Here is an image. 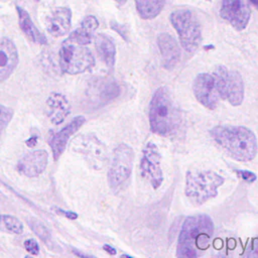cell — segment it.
Instances as JSON below:
<instances>
[{
  "instance_id": "cell-1",
  "label": "cell",
  "mask_w": 258,
  "mask_h": 258,
  "mask_svg": "<svg viewBox=\"0 0 258 258\" xmlns=\"http://www.w3.org/2000/svg\"><path fill=\"white\" fill-rule=\"evenodd\" d=\"M215 142L235 160L246 162L255 158L258 150L254 132L245 126L219 125L210 130Z\"/></svg>"
},
{
  "instance_id": "cell-2",
  "label": "cell",
  "mask_w": 258,
  "mask_h": 258,
  "mask_svg": "<svg viewBox=\"0 0 258 258\" xmlns=\"http://www.w3.org/2000/svg\"><path fill=\"white\" fill-rule=\"evenodd\" d=\"M148 118L153 133L167 137L176 132L181 122V112L167 87H159L153 93Z\"/></svg>"
},
{
  "instance_id": "cell-3",
  "label": "cell",
  "mask_w": 258,
  "mask_h": 258,
  "mask_svg": "<svg viewBox=\"0 0 258 258\" xmlns=\"http://www.w3.org/2000/svg\"><path fill=\"white\" fill-rule=\"evenodd\" d=\"M214 234V223L210 216L202 214L185 218L182 223L176 246L179 257H197L199 251L210 246Z\"/></svg>"
},
{
  "instance_id": "cell-4",
  "label": "cell",
  "mask_w": 258,
  "mask_h": 258,
  "mask_svg": "<svg viewBox=\"0 0 258 258\" xmlns=\"http://www.w3.org/2000/svg\"><path fill=\"white\" fill-rule=\"evenodd\" d=\"M225 178L213 170L187 171L184 194L194 205H203L218 195Z\"/></svg>"
},
{
  "instance_id": "cell-5",
  "label": "cell",
  "mask_w": 258,
  "mask_h": 258,
  "mask_svg": "<svg viewBox=\"0 0 258 258\" xmlns=\"http://www.w3.org/2000/svg\"><path fill=\"white\" fill-rule=\"evenodd\" d=\"M171 25L178 34L181 47L189 52H195L202 41V28L196 14L186 8H179L169 16Z\"/></svg>"
},
{
  "instance_id": "cell-6",
  "label": "cell",
  "mask_w": 258,
  "mask_h": 258,
  "mask_svg": "<svg viewBox=\"0 0 258 258\" xmlns=\"http://www.w3.org/2000/svg\"><path fill=\"white\" fill-rule=\"evenodd\" d=\"M95 63L92 51L77 42L71 35L61 43L59 49V67L61 72L78 75L91 69Z\"/></svg>"
},
{
  "instance_id": "cell-7",
  "label": "cell",
  "mask_w": 258,
  "mask_h": 258,
  "mask_svg": "<svg viewBox=\"0 0 258 258\" xmlns=\"http://www.w3.org/2000/svg\"><path fill=\"white\" fill-rule=\"evenodd\" d=\"M212 74L220 98L227 100L232 106H240L244 100V82L240 73L221 64Z\"/></svg>"
},
{
  "instance_id": "cell-8",
  "label": "cell",
  "mask_w": 258,
  "mask_h": 258,
  "mask_svg": "<svg viewBox=\"0 0 258 258\" xmlns=\"http://www.w3.org/2000/svg\"><path fill=\"white\" fill-rule=\"evenodd\" d=\"M134 151L126 143H120L113 152L108 170V182L112 189H119L130 177L133 169Z\"/></svg>"
},
{
  "instance_id": "cell-9",
  "label": "cell",
  "mask_w": 258,
  "mask_h": 258,
  "mask_svg": "<svg viewBox=\"0 0 258 258\" xmlns=\"http://www.w3.org/2000/svg\"><path fill=\"white\" fill-rule=\"evenodd\" d=\"M72 149L82 154L95 169L103 168L107 161V148L96 136L85 134L74 139Z\"/></svg>"
},
{
  "instance_id": "cell-10",
  "label": "cell",
  "mask_w": 258,
  "mask_h": 258,
  "mask_svg": "<svg viewBox=\"0 0 258 258\" xmlns=\"http://www.w3.org/2000/svg\"><path fill=\"white\" fill-rule=\"evenodd\" d=\"M140 173L153 188H158L163 181L161 169V154L155 143L147 142L142 150L140 160Z\"/></svg>"
},
{
  "instance_id": "cell-11",
  "label": "cell",
  "mask_w": 258,
  "mask_h": 258,
  "mask_svg": "<svg viewBox=\"0 0 258 258\" xmlns=\"http://www.w3.org/2000/svg\"><path fill=\"white\" fill-rule=\"evenodd\" d=\"M220 16L237 31H242L250 21V5L245 0H222Z\"/></svg>"
},
{
  "instance_id": "cell-12",
  "label": "cell",
  "mask_w": 258,
  "mask_h": 258,
  "mask_svg": "<svg viewBox=\"0 0 258 258\" xmlns=\"http://www.w3.org/2000/svg\"><path fill=\"white\" fill-rule=\"evenodd\" d=\"M192 92L198 102L207 109L214 110L219 103V94L216 87V82L213 74H199L192 84Z\"/></svg>"
},
{
  "instance_id": "cell-13",
  "label": "cell",
  "mask_w": 258,
  "mask_h": 258,
  "mask_svg": "<svg viewBox=\"0 0 258 258\" xmlns=\"http://www.w3.org/2000/svg\"><path fill=\"white\" fill-rule=\"evenodd\" d=\"M86 119L84 116H76L69 124L50 136L48 144L51 148L54 161L58 160L60 155L63 153L71 136H73L84 125Z\"/></svg>"
},
{
  "instance_id": "cell-14",
  "label": "cell",
  "mask_w": 258,
  "mask_h": 258,
  "mask_svg": "<svg viewBox=\"0 0 258 258\" xmlns=\"http://www.w3.org/2000/svg\"><path fill=\"white\" fill-rule=\"evenodd\" d=\"M48 153L44 149H37L26 153L17 163V170L27 177L40 175L46 168Z\"/></svg>"
},
{
  "instance_id": "cell-15",
  "label": "cell",
  "mask_w": 258,
  "mask_h": 258,
  "mask_svg": "<svg viewBox=\"0 0 258 258\" xmlns=\"http://www.w3.org/2000/svg\"><path fill=\"white\" fill-rule=\"evenodd\" d=\"M18 64V51L8 37H0V84L5 82Z\"/></svg>"
},
{
  "instance_id": "cell-16",
  "label": "cell",
  "mask_w": 258,
  "mask_h": 258,
  "mask_svg": "<svg viewBox=\"0 0 258 258\" xmlns=\"http://www.w3.org/2000/svg\"><path fill=\"white\" fill-rule=\"evenodd\" d=\"M157 45L162 57V64L166 70H172L180 58V48L176 39L166 33H160L157 36Z\"/></svg>"
},
{
  "instance_id": "cell-17",
  "label": "cell",
  "mask_w": 258,
  "mask_h": 258,
  "mask_svg": "<svg viewBox=\"0 0 258 258\" xmlns=\"http://www.w3.org/2000/svg\"><path fill=\"white\" fill-rule=\"evenodd\" d=\"M46 115L50 122L58 125L64 121L71 112V105L64 95L61 93H51L45 102Z\"/></svg>"
},
{
  "instance_id": "cell-18",
  "label": "cell",
  "mask_w": 258,
  "mask_h": 258,
  "mask_svg": "<svg viewBox=\"0 0 258 258\" xmlns=\"http://www.w3.org/2000/svg\"><path fill=\"white\" fill-rule=\"evenodd\" d=\"M72 10L69 7H57L53 10L47 21V31L54 37L67 34L71 28Z\"/></svg>"
},
{
  "instance_id": "cell-19",
  "label": "cell",
  "mask_w": 258,
  "mask_h": 258,
  "mask_svg": "<svg viewBox=\"0 0 258 258\" xmlns=\"http://www.w3.org/2000/svg\"><path fill=\"white\" fill-rule=\"evenodd\" d=\"M16 10L18 13L19 27L21 31L26 35V37L32 42H35L38 44H46L47 43L46 36L42 32H40L38 28L34 25L28 12L19 6H16Z\"/></svg>"
},
{
  "instance_id": "cell-20",
  "label": "cell",
  "mask_w": 258,
  "mask_h": 258,
  "mask_svg": "<svg viewBox=\"0 0 258 258\" xmlns=\"http://www.w3.org/2000/svg\"><path fill=\"white\" fill-rule=\"evenodd\" d=\"M94 40L99 57L108 68L112 69L116 59V46L113 39L106 34L100 33L94 37Z\"/></svg>"
},
{
  "instance_id": "cell-21",
  "label": "cell",
  "mask_w": 258,
  "mask_h": 258,
  "mask_svg": "<svg viewBox=\"0 0 258 258\" xmlns=\"http://www.w3.org/2000/svg\"><path fill=\"white\" fill-rule=\"evenodd\" d=\"M98 26L99 21L97 18L94 15H88L82 20L81 26L71 33V36L77 42L83 45H87L93 39L94 31L98 28Z\"/></svg>"
},
{
  "instance_id": "cell-22",
  "label": "cell",
  "mask_w": 258,
  "mask_h": 258,
  "mask_svg": "<svg viewBox=\"0 0 258 258\" xmlns=\"http://www.w3.org/2000/svg\"><path fill=\"white\" fill-rule=\"evenodd\" d=\"M165 0H135L136 11L142 19L155 18L163 9Z\"/></svg>"
},
{
  "instance_id": "cell-23",
  "label": "cell",
  "mask_w": 258,
  "mask_h": 258,
  "mask_svg": "<svg viewBox=\"0 0 258 258\" xmlns=\"http://www.w3.org/2000/svg\"><path fill=\"white\" fill-rule=\"evenodd\" d=\"M0 224L3 226V228L16 235H20L23 232V224L22 222L11 215H0Z\"/></svg>"
},
{
  "instance_id": "cell-24",
  "label": "cell",
  "mask_w": 258,
  "mask_h": 258,
  "mask_svg": "<svg viewBox=\"0 0 258 258\" xmlns=\"http://www.w3.org/2000/svg\"><path fill=\"white\" fill-rule=\"evenodd\" d=\"M27 223H28L29 228L36 234V236L38 238H40L45 243L50 242V239H51L50 232L48 231V229L46 228V226L43 223H41L40 221H38L37 219H34V218H29L27 220Z\"/></svg>"
},
{
  "instance_id": "cell-25",
  "label": "cell",
  "mask_w": 258,
  "mask_h": 258,
  "mask_svg": "<svg viewBox=\"0 0 258 258\" xmlns=\"http://www.w3.org/2000/svg\"><path fill=\"white\" fill-rule=\"evenodd\" d=\"M13 117V110L0 104V134L8 126Z\"/></svg>"
},
{
  "instance_id": "cell-26",
  "label": "cell",
  "mask_w": 258,
  "mask_h": 258,
  "mask_svg": "<svg viewBox=\"0 0 258 258\" xmlns=\"http://www.w3.org/2000/svg\"><path fill=\"white\" fill-rule=\"evenodd\" d=\"M24 248L31 255H38L39 253L38 243L34 239H27L26 241H24Z\"/></svg>"
},
{
  "instance_id": "cell-27",
  "label": "cell",
  "mask_w": 258,
  "mask_h": 258,
  "mask_svg": "<svg viewBox=\"0 0 258 258\" xmlns=\"http://www.w3.org/2000/svg\"><path fill=\"white\" fill-rule=\"evenodd\" d=\"M237 173H238V175H239L242 179H244V180L247 181V182H253V181H255V180L257 179V175H256L254 172L250 171V170L238 169V170H237Z\"/></svg>"
},
{
  "instance_id": "cell-28",
  "label": "cell",
  "mask_w": 258,
  "mask_h": 258,
  "mask_svg": "<svg viewBox=\"0 0 258 258\" xmlns=\"http://www.w3.org/2000/svg\"><path fill=\"white\" fill-rule=\"evenodd\" d=\"M111 28L112 29H114L115 31H117L125 40L127 39V36H126V30H125V28L123 27V26H121V24H119V23H116L115 21H111Z\"/></svg>"
},
{
  "instance_id": "cell-29",
  "label": "cell",
  "mask_w": 258,
  "mask_h": 258,
  "mask_svg": "<svg viewBox=\"0 0 258 258\" xmlns=\"http://www.w3.org/2000/svg\"><path fill=\"white\" fill-rule=\"evenodd\" d=\"M55 212L60 214V215H63L66 216V218L70 219V220H76L78 218V214L75 213V212H71V211H64L62 209H59V208H55Z\"/></svg>"
},
{
  "instance_id": "cell-30",
  "label": "cell",
  "mask_w": 258,
  "mask_h": 258,
  "mask_svg": "<svg viewBox=\"0 0 258 258\" xmlns=\"http://www.w3.org/2000/svg\"><path fill=\"white\" fill-rule=\"evenodd\" d=\"M103 248H104V250H105L106 252H108L110 255H115V254H116V250H115V248H113L112 246H110V245H108V244L104 245V246H103Z\"/></svg>"
},
{
  "instance_id": "cell-31",
  "label": "cell",
  "mask_w": 258,
  "mask_h": 258,
  "mask_svg": "<svg viewBox=\"0 0 258 258\" xmlns=\"http://www.w3.org/2000/svg\"><path fill=\"white\" fill-rule=\"evenodd\" d=\"M36 140H37V137H31L29 138L27 141H26V144L31 147V146H34L36 144Z\"/></svg>"
},
{
  "instance_id": "cell-32",
  "label": "cell",
  "mask_w": 258,
  "mask_h": 258,
  "mask_svg": "<svg viewBox=\"0 0 258 258\" xmlns=\"http://www.w3.org/2000/svg\"><path fill=\"white\" fill-rule=\"evenodd\" d=\"M248 4L258 10V0H247Z\"/></svg>"
},
{
  "instance_id": "cell-33",
  "label": "cell",
  "mask_w": 258,
  "mask_h": 258,
  "mask_svg": "<svg viewBox=\"0 0 258 258\" xmlns=\"http://www.w3.org/2000/svg\"><path fill=\"white\" fill-rule=\"evenodd\" d=\"M115 1L117 2V4H118L119 6H122V5H124V4L126 3L127 0H115Z\"/></svg>"
},
{
  "instance_id": "cell-34",
  "label": "cell",
  "mask_w": 258,
  "mask_h": 258,
  "mask_svg": "<svg viewBox=\"0 0 258 258\" xmlns=\"http://www.w3.org/2000/svg\"><path fill=\"white\" fill-rule=\"evenodd\" d=\"M34 1H36V2H38V1H39V0H34Z\"/></svg>"
},
{
  "instance_id": "cell-35",
  "label": "cell",
  "mask_w": 258,
  "mask_h": 258,
  "mask_svg": "<svg viewBox=\"0 0 258 258\" xmlns=\"http://www.w3.org/2000/svg\"><path fill=\"white\" fill-rule=\"evenodd\" d=\"M206 1H212V0H206Z\"/></svg>"
}]
</instances>
